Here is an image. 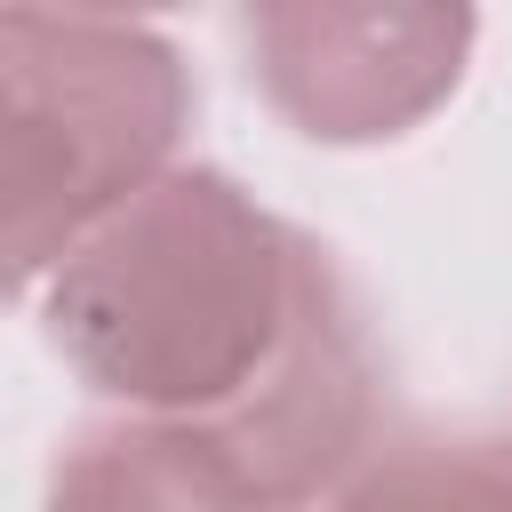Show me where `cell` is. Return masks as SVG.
<instances>
[{
	"label": "cell",
	"mask_w": 512,
	"mask_h": 512,
	"mask_svg": "<svg viewBox=\"0 0 512 512\" xmlns=\"http://www.w3.org/2000/svg\"><path fill=\"white\" fill-rule=\"evenodd\" d=\"M328 512H512V432H408L376 448Z\"/></svg>",
	"instance_id": "5b68a950"
},
{
	"label": "cell",
	"mask_w": 512,
	"mask_h": 512,
	"mask_svg": "<svg viewBox=\"0 0 512 512\" xmlns=\"http://www.w3.org/2000/svg\"><path fill=\"white\" fill-rule=\"evenodd\" d=\"M48 512H264V496L200 432L112 416V424H80L56 448Z\"/></svg>",
	"instance_id": "277c9868"
},
{
	"label": "cell",
	"mask_w": 512,
	"mask_h": 512,
	"mask_svg": "<svg viewBox=\"0 0 512 512\" xmlns=\"http://www.w3.org/2000/svg\"><path fill=\"white\" fill-rule=\"evenodd\" d=\"M48 344L120 416L200 432L264 512L376 440V344L336 256L224 168H168L48 272Z\"/></svg>",
	"instance_id": "6da1fadb"
},
{
	"label": "cell",
	"mask_w": 512,
	"mask_h": 512,
	"mask_svg": "<svg viewBox=\"0 0 512 512\" xmlns=\"http://www.w3.org/2000/svg\"><path fill=\"white\" fill-rule=\"evenodd\" d=\"M192 64L128 16L0 8V296L56 272L176 168Z\"/></svg>",
	"instance_id": "7a4b0ae2"
},
{
	"label": "cell",
	"mask_w": 512,
	"mask_h": 512,
	"mask_svg": "<svg viewBox=\"0 0 512 512\" xmlns=\"http://www.w3.org/2000/svg\"><path fill=\"white\" fill-rule=\"evenodd\" d=\"M472 8H336L272 0L240 16L264 104L312 144H384L432 120L472 56Z\"/></svg>",
	"instance_id": "3957f363"
}]
</instances>
